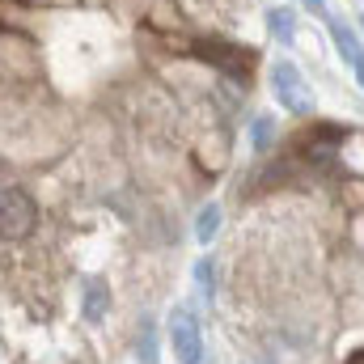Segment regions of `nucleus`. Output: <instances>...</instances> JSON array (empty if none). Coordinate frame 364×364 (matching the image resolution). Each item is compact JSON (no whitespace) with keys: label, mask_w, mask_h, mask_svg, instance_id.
<instances>
[{"label":"nucleus","mask_w":364,"mask_h":364,"mask_svg":"<svg viewBox=\"0 0 364 364\" xmlns=\"http://www.w3.org/2000/svg\"><path fill=\"white\" fill-rule=\"evenodd\" d=\"M140 356H144V360H157V343H153V331H144V335H140Z\"/></svg>","instance_id":"13"},{"label":"nucleus","mask_w":364,"mask_h":364,"mask_svg":"<svg viewBox=\"0 0 364 364\" xmlns=\"http://www.w3.org/2000/svg\"><path fill=\"white\" fill-rule=\"evenodd\" d=\"M17 4H26V9H73L81 0H17Z\"/></svg>","instance_id":"12"},{"label":"nucleus","mask_w":364,"mask_h":364,"mask_svg":"<svg viewBox=\"0 0 364 364\" xmlns=\"http://www.w3.org/2000/svg\"><path fill=\"white\" fill-rule=\"evenodd\" d=\"M195 279H199V292H203V296H212V259H199Z\"/></svg>","instance_id":"11"},{"label":"nucleus","mask_w":364,"mask_h":364,"mask_svg":"<svg viewBox=\"0 0 364 364\" xmlns=\"http://www.w3.org/2000/svg\"><path fill=\"white\" fill-rule=\"evenodd\" d=\"M356 21H360V34H364V13H360V17H356Z\"/></svg>","instance_id":"16"},{"label":"nucleus","mask_w":364,"mask_h":364,"mask_svg":"<svg viewBox=\"0 0 364 364\" xmlns=\"http://www.w3.org/2000/svg\"><path fill=\"white\" fill-rule=\"evenodd\" d=\"M170 343H174V356L182 364H203V335H199V322L191 309L170 314Z\"/></svg>","instance_id":"4"},{"label":"nucleus","mask_w":364,"mask_h":364,"mask_svg":"<svg viewBox=\"0 0 364 364\" xmlns=\"http://www.w3.org/2000/svg\"><path fill=\"white\" fill-rule=\"evenodd\" d=\"M326 30H331V43H335V51H339V60H343V64H352V60H356V55H360V34H356V30H352V21H348V17H339V13H331V17H326Z\"/></svg>","instance_id":"6"},{"label":"nucleus","mask_w":364,"mask_h":364,"mask_svg":"<svg viewBox=\"0 0 364 364\" xmlns=\"http://www.w3.org/2000/svg\"><path fill=\"white\" fill-rule=\"evenodd\" d=\"M263 26H267V34H272L279 47H296V34H301L296 9H288V4H272V9L263 13Z\"/></svg>","instance_id":"5"},{"label":"nucleus","mask_w":364,"mask_h":364,"mask_svg":"<svg viewBox=\"0 0 364 364\" xmlns=\"http://www.w3.org/2000/svg\"><path fill=\"white\" fill-rule=\"evenodd\" d=\"M106 305H110L106 284H102V279H85V292H81V318H85V322H102Z\"/></svg>","instance_id":"8"},{"label":"nucleus","mask_w":364,"mask_h":364,"mask_svg":"<svg viewBox=\"0 0 364 364\" xmlns=\"http://www.w3.org/2000/svg\"><path fill=\"white\" fill-rule=\"evenodd\" d=\"M348 68H352V77H356V85L364 90V47H360V55H356V60H352Z\"/></svg>","instance_id":"15"},{"label":"nucleus","mask_w":364,"mask_h":364,"mask_svg":"<svg viewBox=\"0 0 364 364\" xmlns=\"http://www.w3.org/2000/svg\"><path fill=\"white\" fill-rule=\"evenodd\" d=\"M272 136H275L272 114H255V123H250V144H255V153H267V149H272Z\"/></svg>","instance_id":"10"},{"label":"nucleus","mask_w":364,"mask_h":364,"mask_svg":"<svg viewBox=\"0 0 364 364\" xmlns=\"http://www.w3.org/2000/svg\"><path fill=\"white\" fill-rule=\"evenodd\" d=\"M267 85H272V97L284 106V114H292V119H309L314 114V85H309V77L301 73L296 60L275 55L267 64Z\"/></svg>","instance_id":"1"},{"label":"nucleus","mask_w":364,"mask_h":364,"mask_svg":"<svg viewBox=\"0 0 364 364\" xmlns=\"http://www.w3.org/2000/svg\"><path fill=\"white\" fill-rule=\"evenodd\" d=\"M296 4H305V9H309V13H318L322 21L331 17V4H326V0H296Z\"/></svg>","instance_id":"14"},{"label":"nucleus","mask_w":364,"mask_h":364,"mask_svg":"<svg viewBox=\"0 0 364 364\" xmlns=\"http://www.w3.org/2000/svg\"><path fill=\"white\" fill-rule=\"evenodd\" d=\"M93 4H97V0H93Z\"/></svg>","instance_id":"17"},{"label":"nucleus","mask_w":364,"mask_h":364,"mask_svg":"<svg viewBox=\"0 0 364 364\" xmlns=\"http://www.w3.org/2000/svg\"><path fill=\"white\" fill-rule=\"evenodd\" d=\"M174 4L186 17H195V21H225L237 0H174Z\"/></svg>","instance_id":"7"},{"label":"nucleus","mask_w":364,"mask_h":364,"mask_svg":"<svg viewBox=\"0 0 364 364\" xmlns=\"http://www.w3.org/2000/svg\"><path fill=\"white\" fill-rule=\"evenodd\" d=\"M38 73H43L38 43H34L26 30L0 26V81H9V85H30Z\"/></svg>","instance_id":"2"},{"label":"nucleus","mask_w":364,"mask_h":364,"mask_svg":"<svg viewBox=\"0 0 364 364\" xmlns=\"http://www.w3.org/2000/svg\"><path fill=\"white\" fill-rule=\"evenodd\" d=\"M38 229V203L26 186H0V237L26 242Z\"/></svg>","instance_id":"3"},{"label":"nucleus","mask_w":364,"mask_h":364,"mask_svg":"<svg viewBox=\"0 0 364 364\" xmlns=\"http://www.w3.org/2000/svg\"><path fill=\"white\" fill-rule=\"evenodd\" d=\"M216 233H220V203H203L195 216V237L208 246V242H216Z\"/></svg>","instance_id":"9"}]
</instances>
